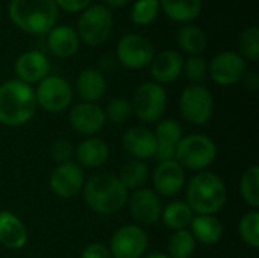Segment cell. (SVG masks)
Wrapping results in <instances>:
<instances>
[{
  "instance_id": "obj_1",
  "label": "cell",
  "mask_w": 259,
  "mask_h": 258,
  "mask_svg": "<svg viewBox=\"0 0 259 258\" xmlns=\"http://www.w3.org/2000/svg\"><path fill=\"white\" fill-rule=\"evenodd\" d=\"M35 90L12 79L0 85V123L9 128H18L29 123L36 113Z\"/></svg>"
},
{
  "instance_id": "obj_2",
  "label": "cell",
  "mask_w": 259,
  "mask_h": 258,
  "mask_svg": "<svg viewBox=\"0 0 259 258\" xmlns=\"http://www.w3.org/2000/svg\"><path fill=\"white\" fill-rule=\"evenodd\" d=\"M228 202L223 179L212 172H199L187 186V205L199 216H215Z\"/></svg>"
},
{
  "instance_id": "obj_3",
  "label": "cell",
  "mask_w": 259,
  "mask_h": 258,
  "mask_svg": "<svg viewBox=\"0 0 259 258\" xmlns=\"http://www.w3.org/2000/svg\"><path fill=\"white\" fill-rule=\"evenodd\" d=\"M87 205L97 214L109 216L118 213L127 202V189L121 184L118 176L109 173H99L85 181L82 189Z\"/></svg>"
},
{
  "instance_id": "obj_4",
  "label": "cell",
  "mask_w": 259,
  "mask_h": 258,
  "mask_svg": "<svg viewBox=\"0 0 259 258\" xmlns=\"http://www.w3.org/2000/svg\"><path fill=\"white\" fill-rule=\"evenodd\" d=\"M8 12L17 27L33 35H47L59 14L55 0H11Z\"/></svg>"
},
{
  "instance_id": "obj_5",
  "label": "cell",
  "mask_w": 259,
  "mask_h": 258,
  "mask_svg": "<svg viewBox=\"0 0 259 258\" xmlns=\"http://www.w3.org/2000/svg\"><path fill=\"white\" fill-rule=\"evenodd\" d=\"M217 158L215 143L203 134L184 135L176 146L175 160L188 170H205Z\"/></svg>"
},
{
  "instance_id": "obj_6",
  "label": "cell",
  "mask_w": 259,
  "mask_h": 258,
  "mask_svg": "<svg viewBox=\"0 0 259 258\" xmlns=\"http://www.w3.org/2000/svg\"><path fill=\"white\" fill-rule=\"evenodd\" d=\"M112 12L103 5L88 6L77 20V35L85 44L96 47L105 43L112 30Z\"/></svg>"
},
{
  "instance_id": "obj_7",
  "label": "cell",
  "mask_w": 259,
  "mask_h": 258,
  "mask_svg": "<svg viewBox=\"0 0 259 258\" xmlns=\"http://www.w3.org/2000/svg\"><path fill=\"white\" fill-rule=\"evenodd\" d=\"M167 91L158 82H144L134 91L132 113L146 123L159 122L167 108Z\"/></svg>"
},
{
  "instance_id": "obj_8",
  "label": "cell",
  "mask_w": 259,
  "mask_h": 258,
  "mask_svg": "<svg viewBox=\"0 0 259 258\" xmlns=\"http://www.w3.org/2000/svg\"><path fill=\"white\" fill-rule=\"evenodd\" d=\"M179 109L182 117L196 126L208 123L214 114V96L202 84L187 87L179 99Z\"/></svg>"
},
{
  "instance_id": "obj_9",
  "label": "cell",
  "mask_w": 259,
  "mask_h": 258,
  "mask_svg": "<svg viewBox=\"0 0 259 258\" xmlns=\"http://www.w3.org/2000/svg\"><path fill=\"white\" fill-rule=\"evenodd\" d=\"M36 105L46 113L59 114L65 111L73 100V90L70 84L56 75L44 78L35 90Z\"/></svg>"
},
{
  "instance_id": "obj_10",
  "label": "cell",
  "mask_w": 259,
  "mask_h": 258,
  "mask_svg": "<svg viewBox=\"0 0 259 258\" xmlns=\"http://www.w3.org/2000/svg\"><path fill=\"white\" fill-rule=\"evenodd\" d=\"M149 248V236L140 225H124L111 239L112 258H143Z\"/></svg>"
},
{
  "instance_id": "obj_11",
  "label": "cell",
  "mask_w": 259,
  "mask_h": 258,
  "mask_svg": "<svg viewBox=\"0 0 259 258\" xmlns=\"http://www.w3.org/2000/svg\"><path fill=\"white\" fill-rule=\"evenodd\" d=\"M155 56L152 43L137 33H127L117 44V58L129 70H140L150 65Z\"/></svg>"
},
{
  "instance_id": "obj_12",
  "label": "cell",
  "mask_w": 259,
  "mask_h": 258,
  "mask_svg": "<svg viewBox=\"0 0 259 258\" xmlns=\"http://www.w3.org/2000/svg\"><path fill=\"white\" fill-rule=\"evenodd\" d=\"M247 71L246 59L232 50H225L217 53L211 65H208V75H211V79L222 87L234 85L243 79V76Z\"/></svg>"
},
{
  "instance_id": "obj_13",
  "label": "cell",
  "mask_w": 259,
  "mask_h": 258,
  "mask_svg": "<svg viewBox=\"0 0 259 258\" xmlns=\"http://www.w3.org/2000/svg\"><path fill=\"white\" fill-rule=\"evenodd\" d=\"M85 186V173L77 163H64L52 172L49 179L50 190L61 199L77 196Z\"/></svg>"
},
{
  "instance_id": "obj_14",
  "label": "cell",
  "mask_w": 259,
  "mask_h": 258,
  "mask_svg": "<svg viewBox=\"0 0 259 258\" xmlns=\"http://www.w3.org/2000/svg\"><path fill=\"white\" fill-rule=\"evenodd\" d=\"M129 210L134 220H137L140 225H153L158 220H161L162 214V201L161 196H158L150 189H138L129 196Z\"/></svg>"
},
{
  "instance_id": "obj_15",
  "label": "cell",
  "mask_w": 259,
  "mask_h": 258,
  "mask_svg": "<svg viewBox=\"0 0 259 258\" xmlns=\"http://www.w3.org/2000/svg\"><path fill=\"white\" fill-rule=\"evenodd\" d=\"M68 120L71 128L77 134L85 137H93L99 134L106 125L105 111L97 103L88 102H80L74 105L68 114Z\"/></svg>"
},
{
  "instance_id": "obj_16",
  "label": "cell",
  "mask_w": 259,
  "mask_h": 258,
  "mask_svg": "<svg viewBox=\"0 0 259 258\" xmlns=\"http://www.w3.org/2000/svg\"><path fill=\"white\" fill-rule=\"evenodd\" d=\"M153 186L158 196L171 198L178 195L185 186V169L176 160L159 163L153 172Z\"/></svg>"
},
{
  "instance_id": "obj_17",
  "label": "cell",
  "mask_w": 259,
  "mask_h": 258,
  "mask_svg": "<svg viewBox=\"0 0 259 258\" xmlns=\"http://www.w3.org/2000/svg\"><path fill=\"white\" fill-rule=\"evenodd\" d=\"M14 68L18 81L27 85L39 84L50 73V61L44 53L38 50H29L17 58Z\"/></svg>"
},
{
  "instance_id": "obj_18",
  "label": "cell",
  "mask_w": 259,
  "mask_h": 258,
  "mask_svg": "<svg viewBox=\"0 0 259 258\" xmlns=\"http://www.w3.org/2000/svg\"><path fill=\"white\" fill-rule=\"evenodd\" d=\"M153 134H155V140H156V151H155L153 158L158 163L175 160L176 146L184 138L182 126L176 120L167 119V120H162L158 123Z\"/></svg>"
},
{
  "instance_id": "obj_19",
  "label": "cell",
  "mask_w": 259,
  "mask_h": 258,
  "mask_svg": "<svg viewBox=\"0 0 259 258\" xmlns=\"http://www.w3.org/2000/svg\"><path fill=\"white\" fill-rule=\"evenodd\" d=\"M123 149L134 160L143 161L153 158L156 151V140L153 131L144 126H134L123 135Z\"/></svg>"
},
{
  "instance_id": "obj_20",
  "label": "cell",
  "mask_w": 259,
  "mask_h": 258,
  "mask_svg": "<svg viewBox=\"0 0 259 258\" xmlns=\"http://www.w3.org/2000/svg\"><path fill=\"white\" fill-rule=\"evenodd\" d=\"M184 71V58L175 50H162L153 56L150 62V73L158 84H170L176 81Z\"/></svg>"
},
{
  "instance_id": "obj_21",
  "label": "cell",
  "mask_w": 259,
  "mask_h": 258,
  "mask_svg": "<svg viewBox=\"0 0 259 258\" xmlns=\"http://www.w3.org/2000/svg\"><path fill=\"white\" fill-rule=\"evenodd\" d=\"M27 243V230L21 219L11 211H0V245L18 251Z\"/></svg>"
},
{
  "instance_id": "obj_22",
  "label": "cell",
  "mask_w": 259,
  "mask_h": 258,
  "mask_svg": "<svg viewBox=\"0 0 259 258\" xmlns=\"http://www.w3.org/2000/svg\"><path fill=\"white\" fill-rule=\"evenodd\" d=\"M74 157L80 167L96 169L103 166L109 158V148L106 141L97 137H87L74 149Z\"/></svg>"
},
{
  "instance_id": "obj_23",
  "label": "cell",
  "mask_w": 259,
  "mask_h": 258,
  "mask_svg": "<svg viewBox=\"0 0 259 258\" xmlns=\"http://www.w3.org/2000/svg\"><path fill=\"white\" fill-rule=\"evenodd\" d=\"M80 46L77 32L70 26H56L47 33V47L58 58L73 56Z\"/></svg>"
},
{
  "instance_id": "obj_24",
  "label": "cell",
  "mask_w": 259,
  "mask_h": 258,
  "mask_svg": "<svg viewBox=\"0 0 259 258\" xmlns=\"http://www.w3.org/2000/svg\"><path fill=\"white\" fill-rule=\"evenodd\" d=\"M76 91L83 102L96 103L106 93V79L96 68H85L76 79Z\"/></svg>"
},
{
  "instance_id": "obj_25",
  "label": "cell",
  "mask_w": 259,
  "mask_h": 258,
  "mask_svg": "<svg viewBox=\"0 0 259 258\" xmlns=\"http://www.w3.org/2000/svg\"><path fill=\"white\" fill-rule=\"evenodd\" d=\"M191 234L196 242L212 246L217 245L223 237V225L215 216H194L191 220Z\"/></svg>"
},
{
  "instance_id": "obj_26",
  "label": "cell",
  "mask_w": 259,
  "mask_h": 258,
  "mask_svg": "<svg viewBox=\"0 0 259 258\" xmlns=\"http://www.w3.org/2000/svg\"><path fill=\"white\" fill-rule=\"evenodd\" d=\"M159 6L178 23H190L202 12V0H159Z\"/></svg>"
},
{
  "instance_id": "obj_27",
  "label": "cell",
  "mask_w": 259,
  "mask_h": 258,
  "mask_svg": "<svg viewBox=\"0 0 259 258\" xmlns=\"http://www.w3.org/2000/svg\"><path fill=\"white\" fill-rule=\"evenodd\" d=\"M193 217H194V213L187 205V202H182V201L170 202L167 207L162 208V214H161L162 224L173 231L187 230Z\"/></svg>"
},
{
  "instance_id": "obj_28",
  "label": "cell",
  "mask_w": 259,
  "mask_h": 258,
  "mask_svg": "<svg viewBox=\"0 0 259 258\" xmlns=\"http://www.w3.org/2000/svg\"><path fill=\"white\" fill-rule=\"evenodd\" d=\"M178 43L184 52L191 56H199L206 49V33L202 27L194 24H185L179 29Z\"/></svg>"
},
{
  "instance_id": "obj_29",
  "label": "cell",
  "mask_w": 259,
  "mask_h": 258,
  "mask_svg": "<svg viewBox=\"0 0 259 258\" xmlns=\"http://www.w3.org/2000/svg\"><path fill=\"white\" fill-rule=\"evenodd\" d=\"M118 179L121 181V184L129 190H138L141 189L147 179H149V167L144 161H138V160H131L127 163H124L120 169V175Z\"/></svg>"
},
{
  "instance_id": "obj_30",
  "label": "cell",
  "mask_w": 259,
  "mask_h": 258,
  "mask_svg": "<svg viewBox=\"0 0 259 258\" xmlns=\"http://www.w3.org/2000/svg\"><path fill=\"white\" fill-rule=\"evenodd\" d=\"M240 195L243 201L256 210L259 207V167H249L240 179Z\"/></svg>"
},
{
  "instance_id": "obj_31",
  "label": "cell",
  "mask_w": 259,
  "mask_h": 258,
  "mask_svg": "<svg viewBox=\"0 0 259 258\" xmlns=\"http://www.w3.org/2000/svg\"><path fill=\"white\" fill-rule=\"evenodd\" d=\"M196 239L188 230L175 231L168 239V257L190 258L196 251Z\"/></svg>"
},
{
  "instance_id": "obj_32",
  "label": "cell",
  "mask_w": 259,
  "mask_h": 258,
  "mask_svg": "<svg viewBox=\"0 0 259 258\" xmlns=\"http://www.w3.org/2000/svg\"><path fill=\"white\" fill-rule=\"evenodd\" d=\"M159 0H137L131 11V18L137 26L152 24L159 14Z\"/></svg>"
},
{
  "instance_id": "obj_33",
  "label": "cell",
  "mask_w": 259,
  "mask_h": 258,
  "mask_svg": "<svg viewBox=\"0 0 259 258\" xmlns=\"http://www.w3.org/2000/svg\"><path fill=\"white\" fill-rule=\"evenodd\" d=\"M238 233L247 246L255 249L259 248V213L256 210H252L241 217L238 224Z\"/></svg>"
},
{
  "instance_id": "obj_34",
  "label": "cell",
  "mask_w": 259,
  "mask_h": 258,
  "mask_svg": "<svg viewBox=\"0 0 259 258\" xmlns=\"http://www.w3.org/2000/svg\"><path fill=\"white\" fill-rule=\"evenodd\" d=\"M240 55L247 61H258L259 58V29L256 26L247 27L238 41Z\"/></svg>"
},
{
  "instance_id": "obj_35",
  "label": "cell",
  "mask_w": 259,
  "mask_h": 258,
  "mask_svg": "<svg viewBox=\"0 0 259 258\" xmlns=\"http://www.w3.org/2000/svg\"><path fill=\"white\" fill-rule=\"evenodd\" d=\"M184 71L193 85L200 84L208 76V62L202 56H190L187 61H184Z\"/></svg>"
},
{
  "instance_id": "obj_36",
  "label": "cell",
  "mask_w": 259,
  "mask_h": 258,
  "mask_svg": "<svg viewBox=\"0 0 259 258\" xmlns=\"http://www.w3.org/2000/svg\"><path fill=\"white\" fill-rule=\"evenodd\" d=\"M105 111V117L106 120L112 122V123H123L126 122L131 114H132V106L127 100L121 99V97H117V99H112L106 109Z\"/></svg>"
},
{
  "instance_id": "obj_37",
  "label": "cell",
  "mask_w": 259,
  "mask_h": 258,
  "mask_svg": "<svg viewBox=\"0 0 259 258\" xmlns=\"http://www.w3.org/2000/svg\"><path fill=\"white\" fill-rule=\"evenodd\" d=\"M50 157L55 163H70L74 157V146L67 140H56L50 148Z\"/></svg>"
},
{
  "instance_id": "obj_38",
  "label": "cell",
  "mask_w": 259,
  "mask_h": 258,
  "mask_svg": "<svg viewBox=\"0 0 259 258\" xmlns=\"http://www.w3.org/2000/svg\"><path fill=\"white\" fill-rule=\"evenodd\" d=\"M80 258H112L109 248L102 243H91L83 251Z\"/></svg>"
},
{
  "instance_id": "obj_39",
  "label": "cell",
  "mask_w": 259,
  "mask_h": 258,
  "mask_svg": "<svg viewBox=\"0 0 259 258\" xmlns=\"http://www.w3.org/2000/svg\"><path fill=\"white\" fill-rule=\"evenodd\" d=\"M58 9H64L67 12H82L91 3V0H55Z\"/></svg>"
},
{
  "instance_id": "obj_40",
  "label": "cell",
  "mask_w": 259,
  "mask_h": 258,
  "mask_svg": "<svg viewBox=\"0 0 259 258\" xmlns=\"http://www.w3.org/2000/svg\"><path fill=\"white\" fill-rule=\"evenodd\" d=\"M243 84H244V88L249 90V91H256L259 88V75L258 71H246V75L243 76Z\"/></svg>"
},
{
  "instance_id": "obj_41",
  "label": "cell",
  "mask_w": 259,
  "mask_h": 258,
  "mask_svg": "<svg viewBox=\"0 0 259 258\" xmlns=\"http://www.w3.org/2000/svg\"><path fill=\"white\" fill-rule=\"evenodd\" d=\"M106 2V5L109 6V8H123V6H126L131 0H105Z\"/></svg>"
},
{
  "instance_id": "obj_42",
  "label": "cell",
  "mask_w": 259,
  "mask_h": 258,
  "mask_svg": "<svg viewBox=\"0 0 259 258\" xmlns=\"http://www.w3.org/2000/svg\"><path fill=\"white\" fill-rule=\"evenodd\" d=\"M143 258H171V257H168L167 254H162V252H152V254L144 255Z\"/></svg>"
}]
</instances>
